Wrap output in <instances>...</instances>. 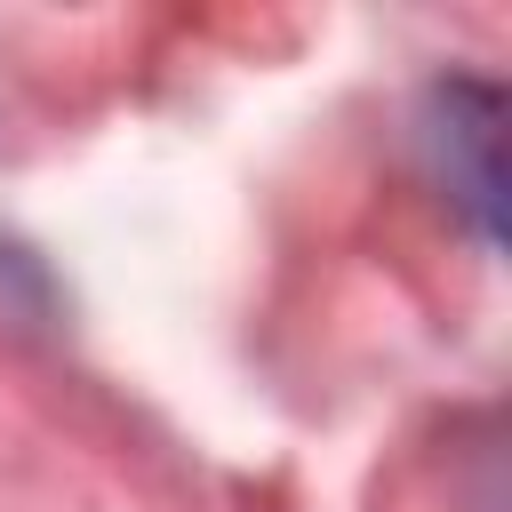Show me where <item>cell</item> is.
Masks as SVG:
<instances>
[{
	"instance_id": "cell-1",
	"label": "cell",
	"mask_w": 512,
	"mask_h": 512,
	"mask_svg": "<svg viewBox=\"0 0 512 512\" xmlns=\"http://www.w3.org/2000/svg\"><path fill=\"white\" fill-rule=\"evenodd\" d=\"M496 120H504V96L488 80H440L432 88V160H440V184L472 208V224L496 240Z\"/></svg>"
}]
</instances>
